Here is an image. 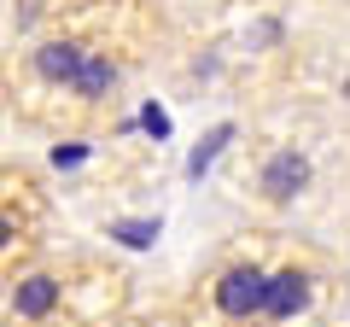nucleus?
<instances>
[{"instance_id": "f257e3e1", "label": "nucleus", "mask_w": 350, "mask_h": 327, "mask_svg": "<svg viewBox=\"0 0 350 327\" xmlns=\"http://www.w3.org/2000/svg\"><path fill=\"white\" fill-rule=\"evenodd\" d=\"M76 287L64 269L29 263L12 275V292H6V327H64L76 322Z\"/></svg>"}, {"instance_id": "f03ea898", "label": "nucleus", "mask_w": 350, "mask_h": 327, "mask_svg": "<svg viewBox=\"0 0 350 327\" xmlns=\"http://www.w3.org/2000/svg\"><path fill=\"white\" fill-rule=\"evenodd\" d=\"M262 287H269V269H262V263H228V269H216V280H211V315L222 327H257Z\"/></svg>"}, {"instance_id": "7ed1b4c3", "label": "nucleus", "mask_w": 350, "mask_h": 327, "mask_svg": "<svg viewBox=\"0 0 350 327\" xmlns=\"http://www.w3.org/2000/svg\"><path fill=\"white\" fill-rule=\"evenodd\" d=\"M310 304H315V275H310L304 263L269 269V287H262L257 327H292L298 315H310Z\"/></svg>"}, {"instance_id": "20e7f679", "label": "nucleus", "mask_w": 350, "mask_h": 327, "mask_svg": "<svg viewBox=\"0 0 350 327\" xmlns=\"http://www.w3.org/2000/svg\"><path fill=\"white\" fill-rule=\"evenodd\" d=\"M36 187H29L24 176H0V269L12 263L18 252L29 246V234H36Z\"/></svg>"}, {"instance_id": "39448f33", "label": "nucleus", "mask_w": 350, "mask_h": 327, "mask_svg": "<svg viewBox=\"0 0 350 327\" xmlns=\"http://www.w3.org/2000/svg\"><path fill=\"white\" fill-rule=\"evenodd\" d=\"M257 181H262V193H269L275 205H286V199H298V193L310 187V158H304L298 146H280V152L262 158Z\"/></svg>"}, {"instance_id": "423d86ee", "label": "nucleus", "mask_w": 350, "mask_h": 327, "mask_svg": "<svg viewBox=\"0 0 350 327\" xmlns=\"http://www.w3.org/2000/svg\"><path fill=\"white\" fill-rule=\"evenodd\" d=\"M228 140H234V123H222V129H216V135H204V146H199V152H193V176H199V170H204V164H211V158H216V152H222V146H228Z\"/></svg>"}]
</instances>
